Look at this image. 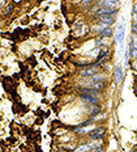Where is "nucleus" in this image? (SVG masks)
Returning a JSON list of instances; mask_svg holds the SVG:
<instances>
[{"mask_svg": "<svg viewBox=\"0 0 137 152\" xmlns=\"http://www.w3.org/2000/svg\"><path fill=\"white\" fill-rule=\"evenodd\" d=\"M90 89L101 92L102 89H103V83H102V81H99V83H93V84H91V87H90Z\"/></svg>", "mask_w": 137, "mask_h": 152, "instance_id": "nucleus-9", "label": "nucleus"}, {"mask_svg": "<svg viewBox=\"0 0 137 152\" xmlns=\"http://www.w3.org/2000/svg\"><path fill=\"white\" fill-rule=\"evenodd\" d=\"M111 36H112L111 28H107V29H104L103 31H101V37H111Z\"/></svg>", "mask_w": 137, "mask_h": 152, "instance_id": "nucleus-10", "label": "nucleus"}, {"mask_svg": "<svg viewBox=\"0 0 137 152\" xmlns=\"http://www.w3.org/2000/svg\"><path fill=\"white\" fill-rule=\"evenodd\" d=\"M136 34H137V31H136Z\"/></svg>", "mask_w": 137, "mask_h": 152, "instance_id": "nucleus-13", "label": "nucleus"}, {"mask_svg": "<svg viewBox=\"0 0 137 152\" xmlns=\"http://www.w3.org/2000/svg\"><path fill=\"white\" fill-rule=\"evenodd\" d=\"M115 39L119 45L123 42V39H124V25H120V26L117 28V30L115 33Z\"/></svg>", "mask_w": 137, "mask_h": 152, "instance_id": "nucleus-5", "label": "nucleus"}, {"mask_svg": "<svg viewBox=\"0 0 137 152\" xmlns=\"http://www.w3.org/2000/svg\"><path fill=\"white\" fill-rule=\"evenodd\" d=\"M133 13L137 15V4H135V7H133Z\"/></svg>", "mask_w": 137, "mask_h": 152, "instance_id": "nucleus-11", "label": "nucleus"}, {"mask_svg": "<svg viewBox=\"0 0 137 152\" xmlns=\"http://www.w3.org/2000/svg\"><path fill=\"white\" fill-rule=\"evenodd\" d=\"M98 74V67L97 66H93V67H88V68H84L81 72H80V75L82 76V77H93Z\"/></svg>", "mask_w": 137, "mask_h": 152, "instance_id": "nucleus-2", "label": "nucleus"}, {"mask_svg": "<svg viewBox=\"0 0 137 152\" xmlns=\"http://www.w3.org/2000/svg\"><path fill=\"white\" fill-rule=\"evenodd\" d=\"M101 5H102V7L110 8V9H116V7H117L119 4H117L116 1H102Z\"/></svg>", "mask_w": 137, "mask_h": 152, "instance_id": "nucleus-8", "label": "nucleus"}, {"mask_svg": "<svg viewBox=\"0 0 137 152\" xmlns=\"http://www.w3.org/2000/svg\"><path fill=\"white\" fill-rule=\"evenodd\" d=\"M135 152H137V150H136V151H135Z\"/></svg>", "mask_w": 137, "mask_h": 152, "instance_id": "nucleus-12", "label": "nucleus"}, {"mask_svg": "<svg viewBox=\"0 0 137 152\" xmlns=\"http://www.w3.org/2000/svg\"><path fill=\"white\" fill-rule=\"evenodd\" d=\"M80 97H81V100H84L85 102L88 104H98V97H94V96H89V94H80Z\"/></svg>", "mask_w": 137, "mask_h": 152, "instance_id": "nucleus-6", "label": "nucleus"}, {"mask_svg": "<svg viewBox=\"0 0 137 152\" xmlns=\"http://www.w3.org/2000/svg\"><path fill=\"white\" fill-rule=\"evenodd\" d=\"M122 76H123V71H122V67L120 66H117L116 69H115V80L116 83H122Z\"/></svg>", "mask_w": 137, "mask_h": 152, "instance_id": "nucleus-7", "label": "nucleus"}, {"mask_svg": "<svg viewBox=\"0 0 137 152\" xmlns=\"http://www.w3.org/2000/svg\"><path fill=\"white\" fill-rule=\"evenodd\" d=\"M114 21H115L114 16H101L98 24H102V25H106V26H108V25L114 24Z\"/></svg>", "mask_w": 137, "mask_h": 152, "instance_id": "nucleus-3", "label": "nucleus"}, {"mask_svg": "<svg viewBox=\"0 0 137 152\" xmlns=\"http://www.w3.org/2000/svg\"><path fill=\"white\" fill-rule=\"evenodd\" d=\"M104 132H106L104 127H95L94 130H91V131L89 132V138H90L91 140H99V139L103 138Z\"/></svg>", "mask_w": 137, "mask_h": 152, "instance_id": "nucleus-1", "label": "nucleus"}, {"mask_svg": "<svg viewBox=\"0 0 137 152\" xmlns=\"http://www.w3.org/2000/svg\"><path fill=\"white\" fill-rule=\"evenodd\" d=\"M116 15V9H110V8H102L97 12V16L101 17V16H115Z\"/></svg>", "mask_w": 137, "mask_h": 152, "instance_id": "nucleus-4", "label": "nucleus"}]
</instances>
